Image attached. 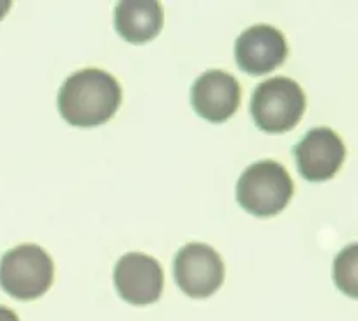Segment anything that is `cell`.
I'll return each instance as SVG.
<instances>
[{
    "label": "cell",
    "instance_id": "cell-1",
    "mask_svg": "<svg viewBox=\"0 0 358 321\" xmlns=\"http://www.w3.org/2000/svg\"><path fill=\"white\" fill-rule=\"evenodd\" d=\"M122 104L118 80L102 69L89 68L66 78L57 96L64 121L75 128H96L108 123Z\"/></svg>",
    "mask_w": 358,
    "mask_h": 321
},
{
    "label": "cell",
    "instance_id": "cell-4",
    "mask_svg": "<svg viewBox=\"0 0 358 321\" xmlns=\"http://www.w3.org/2000/svg\"><path fill=\"white\" fill-rule=\"evenodd\" d=\"M54 261L35 244H23L7 251L0 261V287L17 301H33L50 289Z\"/></svg>",
    "mask_w": 358,
    "mask_h": 321
},
{
    "label": "cell",
    "instance_id": "cell-7",
    "mask_svg": "<svg viewBox=\"0 0 358 321\" xmlns=\"http://www.w3.org/2000/svg\"><path fill=\"white\" fill-rule=\"evenodd\" d=\"M115 287L120 297L134 306H148L162 297L164 273L155 257L129 253L116 262Z\"/></svg>",
    "mask_w": 358,
    "mask_h": 321
},
{
    "label": "cell",
    "instance_id": "cell-11",
    "mask_svg": "<svg viewBox=\"0 0 358 321\" xmlns=\"http://www.w3.org/2000/svg\"><path fill=\"white\" fill-rule=\"evenodd\" d=\"M357 246H350L334 262V278L346 295L357 297Z\"/></svg>",
    "mask_w": 358,
    "mask_h": 321
},
{
    "label": "cell",
    "instance_id": "cell-12",
    "mask_svg": "<svg viewBox=\"0 0 358 321\" xmlns=\"http://www.w3.org/2000/svg\"><path fill=\"white\" fill-rule=\"evenodd\" d=\"M0 321H20V318H17V315L13 309L0 306Z\"/></svg>",
    "mask_w": 358,
    "mask_h": 321
},
{
    "label": "cell",
    "instance_id": "cell-3",
    "mask_svg": "<svg viewBox=\"0 0 358 321\" xmlns=\"http://www.w3.org/2000/svg\"><path fill=\"white\" fill-rule=\"evenodd\" d=\"M306 109V97L294 80L277 76L262 82L251 97L250 111L255 125L266 133L293 130Z\"/></svg>",
    "mask_w": 358,
    "mask_h": 321
},
{
    "label": "cell",
    "instance_id": "cell-8",
    "mask_svg": "<svg viewBox=\"0 0 358 321\" xmlns=\"http://www.w3.org/2000/svg\"><path fill=\"white\" fill-rule=\"evenodd\" d=\"M287 42L282 31L270 24H255L241 33L236 42V63L244 73L262 76L284 64Z\"/></svg>",
    "mask_w": 358,
    "mask_h": 321
},
{
    "label": "cell",
    "instance_id": "cell-13",
    "mask_svg": "<svg viewBox=\"0 0 358 321\" xmlns=\"http://www.w3.org/2000/svg\"><path fill=\"white\" fill-rule=\"evenodd\" d=\"M9 9H10V2L9 0H0V20H3V16H6L7 13H9Z\"/></svg>",
    "mask_w": 358,
    "mask_h": 321
},
{
    "label": "cell",
    "instance_id": "cell-5",
    "mask_svg": "<svg viewBox=\"0 0 358 321\" xmlns=\"http://www.w3.org/2000/svg\"><path fill=\"white\" fill-rule=\"evenodd\" d=\"M173 276L184 294L194 299H204L222 287L225 266L213 247L192 242L182 247L175 256Z\"/></svg>",
    "mask_w": 358,
    "mask_h": 321
},
{
    "label": "cell",
    "instance_id": "cell-10",
    "mask_svg": "<svg viewBox=\"0 0 358 321\" xmlns=\"http://www.w3.org/2000/svg\"><path fill=\"white\" fill-rule=\"evenodd\" d=\"M163 23V7L155 0H125L115 10L116 31L134 45L151 42L162 31Z\"/></svg>",
    "mask_w": 358,
    "mask_h": 321
},
{
    "label": "cell",
    "instance_id": "cell-2",
    "mask_svg": "<svg viewBox=\"0 0 358 321\" xmlns=\"http://www.w3.org/2000/svg\"><path fill=\"white\" fill-rule=\"evenodd\" d=\"M294 185L282 164L258 160L244 170L237 181V202L258 218H270L286 209L293 199Z\"/></svg>",
    "mask_w": 358,
    "mask_h": 321
},
{
    "label": "cell",
    "instance_id": "cell-6",
    "mask_svg": "<svg viewBox=\"0 0 358 321\" xmlns=\"http://www.w3.org/2000/svg\"><path fill=\"white\" fill-rule=\"evenodd\" d=\"M296 166L306 181L322 184L331 180L346 158L341 137L327 126L310 130L294 147Z\"/></svg>",
    "mask_w": 358,
    "mask_h": 321
},
{
    "label": "cell",
    "instance_id": "cell-9",
    "mask_svg": "<svg viewBox=\"0 0 358 321\" xmlns=\"http://www.w3.org/2000/svg\"><path fill=\"white\" fill-rule=\"evenodd\" d=\"M191 104L196 114H199L206 121H227L239 109V82L222 69H210L203 73L192 85Z\"/></svg>",
    "mask_w": 358,
    "mask_h": 321
}]
</instances>
